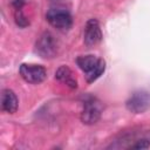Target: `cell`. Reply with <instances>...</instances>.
Returning <instances> with one entry per match:
<instances>
[{"mask_svg":"<svg viewBox=\"0 0 150 150\" xmlns=\"http://www.w3.org/2000/svg\"><path fill=\"white\" fill-rule=\"evenodd\" d=\"M76 64L84 73L88 83L97 80L105 70V62L103 59L95 55H81L76 59Z\"/></svg>","mask_w":150,"mask_h":150,"instance_id":"6da1fadb","label":"cell"},{"mask_svg":"<svg viewBox=\"0 0 150 150\" xmlns=\"http://www.w3.org/2000/svg\"><path fill=\"white\" fill-rule=\"evenodd\" d=\"M102 115V104L94 96H87L83 101V109L81 112V121L84 124L91 125L98 122Z\"/></svg>","mask_w":150,"mask_h":150,"instance_id":"7a4b0ae2","label":"cell"},{"mask_svg":"<svg viewBox=\"0 0 150 150\" xmlns=\"http://www.w3.org/2000/svg\"><path fill=\"white\" fill-rule=\"evenodd\" d=\"M127 109L132 114H143L150 108V93L146 90H137L125 102Z\"/></svg>","mask_w":150,"mask_h":150,"instance_id":"3957f363","label":"cell"},{"mask_svg":"<svg viewBox=\"0 0 150 150\" xmlns=\"http://www.w3.org/2000/svg\"><path fill=\"white\" fill-rule=\"evenodd\" d=\"M47 21L60 30H68L73 25V18L70 13L62 8H50L46 14Z\"/></svg>","mask_w":150,"mask_h":150,"instance_id":"277c9868","label":"cell"},{"mask_svg":"<svg viewBox=\"0 0 150 150\" xmlns=\"http://www.w3.org/2000/svg\"><path fill=\"white\" fill-rule=\"evenodd\" d=\"M19 73L21 75V77L28 82V83H33V84H38L45 81L46 76H47V71L45 69V67L40 66V64H27V63H22L20 66Z\"/></svg>","mask_w":150,"mask_h":150,"instance_id":"5b68a950","label":"cell"},{"mask_svg":"<svg viewBox=\"0 0 150 150\" xmlns=\"http://www.w3.org/2000/svg\"><path fill=\"white\" fill-rule=\"evenodd\" d=\"M35 52L43 59H50L56 54V42L49 32H45L35 45Z\"/></svg>","mask_w":150,"mask_h":150,"instance_id":"8992f818","label":"cell"},{"mask_svg":"<svg viewBox=\"0 0 150 150\" xmlns=\"http://www.w3.org/2000/svg\"><path fill=\"white\" fill-rule=\"evenodd\" d=\"M102 40V32L100 23L96 19H90L87 21L83 32V41L87 46H95Z\"/></svg>","mask_w":150,"mask_h":150,"instance_id":"52a82bcc","label":"cell"},{"mask_svg":"<svg viewBox=\"0 0 150 150\" xmlns=\"http://www.w3.org/2000/svg\"><path fill=\"white\" fill-rule=\"evenodd\" d=\"M18 97L11 89H4L1 91V108L8 114H14L18 110Z\"/></svg>","mask_w":150,"mask_h":150,"instance_id":"ba28073f","label":"cell"},{"mask_svg":"<svg viewBox=\"0 0 150 150\" xmlns=\"http://www.w3.org/2000/svg\"><path fill=\"white\" fill-rule=\"evenodd\" d=\"M55 79L61 81L62 83H66L68 87L75 89L77 88V81L73 75V71L67 66H61L55 71Z\"/></svg>","mask_w":150,"mask_h":150,"instance_id":"9c48e42d","label":"cell"},{"mask_svg":"<svg viewBox=\"0 0 150 150\" xmlns=\"http://www.w3.org/2000/svg\"><path fill=\"white\" fill-rule=\"evenodd\" d=\"M14 18H15V22L19 27H27L29 25V21L28 19L25 16L23 12H22V8L20 9H15V13H14Z\"/></svg>","mask_w":150,"mask_h":150,"instance_id":"30bf717a","label":"cell"},{"mask_svg":"<svg viewBox=\"0 0 150 150\" xmlns=\"http://www.w3.org/2000/svg\"><path fill=\"white\" fill-rule=\"evenodd\" d=\"M130 149H148L150 148V138L148 137H142L135 141V143L129 145Z\"/></svg>","mask_w":150,"mask_h":150,"instance_id":"8fae6325","label":"cell"}]
</instances>
